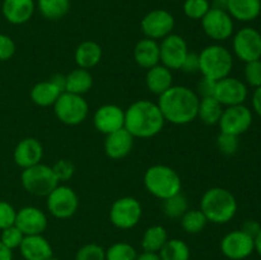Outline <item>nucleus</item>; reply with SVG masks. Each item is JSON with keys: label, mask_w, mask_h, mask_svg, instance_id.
I'll use <instances>...</instances> for the list:
<instances>
[{"label": "nucleus", "mask_w": 261, "mask_h": 260, "mask_svg": "<svg viewBox=\"0 0 261 260\" xmlns=\"http://www.w3.org/2000/svg\"><path fill=\"white\" fill-rule=\"evenodd\" d=\"M200 97L195 91L185 86H172L158 96L157 105L167 122L186 125L198 117Z\"/></svg>", "instance_id": "1"}, {"label": "nucleus", "mask_w": 261, "mask_h": 260, "mask_svg": "<svg viewBox=\"0 0 261 260\" xmlns=\"http://www.w3.org/2000/svg\"><path fill=\"white\" fill-rule=\"evenodd\" d=\"M165 117L157 102L149 99H138L125 110L124 127L134 138L149 139L162 132Z\"/></svg>", "instance_id": "2"}, {"label": "nucleus", "mask_w": 261, "mask_h": 260, "mask_svg": "<svg viewBox=\"0 0 261 260\" xmlns=\"http://www.w3.org/2000/svg\"><path fill=\"white\" fill-rule=\"evenodd\" d=\"M239 204L236 196L228 189L216 186L203 194L200 200V211L208 222L214 224H226L236 217Z\"/></svg>", "instance_id": "3"}, {"label": "nucleus", "mask_w": 261, "mask_h": 260, "mask_svg": "<svg viewBox=\"0 0 261 260\" xmlns=\"http://www.w3.org/2000/svg\"><path fill=\"white\" fill-rule=\"evenodd\" d=\"M143 183L150 195L162 201L181 193L182 189V181L177 171L167 165H153L147 168Z\"/></svg>", "instance_id": "4"}, {"label": "nucleus", "mask_w": 261, "mask_h": 260, "mask_svg": "<svg viewBox=\"0 0 261 260\" xmlns=\"http://www.w3.org/2000/svg\"><path fill=\"white\" fill-rule=\"evenodd\" d=\"M233 69V54L219 43H212L199 54V73L217 82L229 76Z\"/></svg>", "instance_id": "5"}, {"label": "nucleus", "mask_w": 261, "mask_h": 260, "mask_svg": "<svg viewBox=\"0 0 261 260\" xmlns=\"http://www.w3.org/2000/svg\"><path fill=\"white\" fill-rule=\"evenodd\" d=\"M20 183L28 194L35 196H47L59 185L53 168L43 163L24 168L20 175Z\"/></svg>", "instance_id": "6"}, {"label": "nucleus", "mask_w": 261, "mask_h": 260, "mask_svg": "<svg viewBox=\"0 0 261 260\" xmlns=\"http://www.w3.org/2000/svg\"><path fill=\"white\" fill-rule=\"evenodd\" d=\"M54 112L59 121L69 126L82 124L89 112L88 102L81 94L63 92L54 103Z\"/></svg>", "instance_id": "7"}, {"label": "nucleus", "mask_w": 261, "mask_h": 260, "mask_svg": "<svg viewBox=\"0 0 261 260\" xmlns=\"http://www.w3.org/2000/svg\"><path fill=\"white\" fill-rule=\"evenodd\" d=\"M143 216L142 204L133 196L116 199L110 208V221L119 229H132L140 222Z\"/></svg>", "instance_id": "8"}, {"label": "nucleus", "mask_w": 261, "mask_h": 260, "mask_svg": "<svg viewBox=\"0 0 261 260\" xmlns=\"http://www.w3.org/2000/svg\"><path fill=\"white\" fill-rule=\"evenodd\" d=\"M201 27L211 40L222 42L233 36L234 20L224 8L213 7L201 19Z\"/></svg>", "instance_id": "9"}, {"label": "nucleus", "mask_w": 261, "mask_h": 260, "mask_svg": "<svg viewBox=\"0 0 261 260\" xmlns=\"http://www.w3.org/2000/svg\"><path fill=\"white\" fill-rule=\"evenodd\" d=\"M232 53L245 64L261 59V33L256 28L244 27L232 36Z\"/></svg>", "instance_id": "10"}, {"label": "nucleus", "mask_w": 261, "mask_h": 260, "mask_svg": "<svg viewBox=\"0 0 261 260\" xmlns=\"http://www.w3.org/2000/svg\"><path fill=\"white\" fill-rule=\"evenodd\" d=\"M48 212L58 219H68L76 213L79 208V198L75 191L66 185L59 184L47 196Z\"/></svg>", "instance_id": "11"}, {"label": "nucleus", "mask_w": 261, "mask_h": 260, "mask_svg": "<svg viewBox=\"0 0 261 260\" xmlns=\"http://www.w3.org/2000/svg\"><path fill=\"white\" fill-rule=\"evenodd\" d=\"M252 120H254V115L250 107H247L245 103L236 105V106L224 107L218 125L221 133L240 137L251 127Z\"/></svg>", "instance_id": "12"}, {"label": "nucleus", "mask_w": 261, "mask_h": 260, "mask_svg": "<svg viewBox=\"0 0 261 260\" xmlns=\"http://www.w3.org/2000/svg\"><path fill=\"white\" fill-rule=\"evenodd\" d=\"M213 97L223 107L244 105L249 97V87L241 79L229 75L216 82Z\"/></svg>", "instance_id": "13"}, {"label": "nucleus", "mask_w": 261, "mask_h": 260, "mask_svg": "<svg viewBox=\"0 0 261 260\" xmlns=\"http://www.w3.org/2000/svg\"><path fill=\"white\" fill-rule=\"evenodd\" d=\"M140 28L147 38L155 41L163 40L172 33L175 28V18L166 9L150 10L143 17Z\"/></svg>", "instance_id": "14"}, {"label": "nucleus", "mask_w": 261, "mask_h": 260, "mask_svg": "<svg viewBox=\"0 0 261 260\" xmlns=\"http://www.w3.org/2000/svg\"><path fill=\"white\" fill-rule=\"evenodd\" d=\"M221 251L229 260H245L255 251V239L242 229H234L222 239Z\"/></svg>", "instance_id": "15"}, {"label": "nucleus", "mask_w": 261, "mask_h": 260, "mask_svg": "<svg viewBox=\"0 0 261 260\" xmlns=\"http://www.w3.org/2000/svg\"><path fill=\"white\" fill-rule=\"evenodd\" d=\"M189 54L188 43L185 38L180 35L171 33L167 37L161 40L160 43V58L161 64L167 66L171 70L181 69L186 55Z\"/></svg>", "instance_id": "16"}, {"label": "nucleus", "mask_w": 261, "mask_h": 260, "mask_svg": "<svg viewBox=\"0 0 261 260\" xmlns=\"http://www.w3.org/2000/svg\"><path fill=\"white\" fill-rule=\"evenodd\" d=\"M93 125L97 132L105 135L111 134V133L124 127L125 111L117 105H103L94 112Z\"/></svg>", "instance_id": "17"}, {"label": "nucleus", "mask_w": 261, "mask_h": 260, "mask_svg": "<svg viewBox=\"0 0 261 260\" xmlns=\"http://www.w3.org/2000/svg\"><path fill=\"white\" fill-rule=\"evenodd\" d=\"M15 226L23 232L24 236L42 235L47 228V216L37 206L27 205L17 211Z\"/></svg>", "instance_id": "18"}, {"label": "nucleus", "mask_w": 261, "mask_h": 260, "mask_svg": "<svg viewBox=\"0 0 261 260\" xmlns=\"http://www.w3.org/2000/svg\"><path fill=\"white\" fill-rule=\"evenodd\" d=\"M43 157V147L36 138H24L14 148L13 158L20 168H28L41 163Z\"/></svg>", "instance_id": "19"}, {"label": "nucleus", "mask_w": 261, "mask_h": 260, "mask_svg": "<svg viewBox=\"0 0 261 260\" xmlns=\"http://www.w3.org/2000/svg\"><path fill=\"white\" fill-rule=\"evenodd\" d=\"M135 138L125 127L106 135L105 153L111 160H122L132 152Z\"/></svg>", "instance_id": "20"}, {"label": "nucleus", "mask_w": 261, "mask_h": 260, "mask_svg": "<svg viewBox=\"0 0 261 260\" xmlns=\"http://www.w3.org/2000/svg\"><path fill=\"white\" fill-rule=\"evenodd\" d=\"M36 9L35 0H3V17L10 24H24L32 18Z\"/></svg>", "instance_id": "21"}, {"label": "nucleus", "mask_w": 261, "mask_h": 260, "mask_svg": "<svg viewBox=\"0 0 261 260\" xmlns=\"http://www.w3.org/2000/svg\"><path fill=\"white\" fill-rule=\"evenodd\" d=\"M19 251L24 260H48L54 256L53 246L42 235L24 236Z\"/></svg>", "instance_id": "22"}, {"label": "nucleus", "mask_w": 261, "mask_h": 260, "mask_svg": "<svg viewBox=\"0 0 261 260\" xmlns=\"http://www.w3.org/2000/svg\"><path fill=\"white\" fill-rule=\"evenodd\" d=\"M224 9L239 22H252L261 14V0H228Z\"/></svg>", "instance_id": "23"}, {"label": "nucleus", "mask_w": 261, "mask_h": 260, "mask_svg": "<svg viewBox=\"0 0 261 260\" xmlns=\"http://www.w3.org/2000/svg\"><path fill=\"white\" fill-rule=\"evenodd\" d=\"M145 86L150 93L161 96L173 86L172 70L168 69L167 66L162 65L161 63L153 68L148 69L147 75H145Z\"/></svg>", "instance_id": "24"}, {"label": "nucleus", "mask_w": 261, "mask_h": 260, "mask_svg": "<svg viewBox=\"0 0 261 260\" xmlns=\"http://www.w3.org/2000/svg\"><path fill=\"white\" fill-rule=\"evenodd\" d=\"M134 60L140 68L150 69L161 63L160 43L152 38H143L138 41L134 47Z\"/></svg>", "instance_id": "25"}, {"label": "nucleus", "mask_w": 261, "mask_h": 260, "mask_svg": "<svg viewBox=\"0 0 261 260\" xmlns=\"http://www.w3.org/2000/svg\"><path fill=\"white\" fill-rule=\"evenodd\" d=\"M102 59V47L96 41H83L78 45L74 53V60L78 68L89 69L98 65Z\"/></svg>", "instance_id": "26"}, {"label": "nucleus", "mask_w": 261, "mask_h": 260, "mask_svg": "<svg viewBox=\"0 0 261 260\" xmlns=\"http://www.w3.org/2000/svg\"><path fill=\"white\" fill-rule=\"evenodd\" d=\"M63 93L60 88L51 79L36 83L30 92V97L35 105L40 107L54 106L59 96Z\"/></svg>", "instance_id": "27"}, {"label": "nucleus", "mask_w": 261, "mask_h": 260, "mask_svg": "<svg viewBox=\"0 0 261 260\" xmlns=\"http://www.w3.org/2000/svg\"><path fill=\"white\" fill-rule=\"evenodd\" d=\"M93 86V76L87 69H73L68 75H65V91L74 94H86L91 91Z\"/></svg>", "instance_id": "28"}, {"label": "nucleus", "mask_w": 261, "mask_h": 260, "mask_svg": "<svg viewBox=\"0 0 261 260\" xmlns=\"http://www.w3.org/2000/svg\"><path fill=\"white\" fill-rule=\"evenodd\" d=\"M168 240V233L166 228L160 224H154L145 229L142 237L143 251L160 252Z\"/></svg>", "instance_id": "29"}, {"label": "nucleus", "mask_w": 261, "mask_h": 260, "mask_svg": "<svg viewBox=\"0 0 261 260\" xmlns=\"http://www.w3.org/2000/svg\"><path fill=\"white\" fill-rule=\"evenodd\" d=\"M224 107L214 97H203L199 101L198 117L206 125H218Z\"/></svg>", "instance_id": "30"}, {"label": "nucleus", "mask_w": 261, "mask_h": 260, "mask_svg": "<svg viewBox=\"0 0 261 260\" xmlns=\"http://www.w3.org/2000/svg\"><path fill=\"white\" fill-rule=\"evenodd\" d=\"M38 12L48 20H59L70 9V0H37Z\"/></svg>", "instance_id": "31"}, {"label": "nucleus", "mask_w": 261, "mask_h": 260, "mask_svg": "<svg viewBox=\"0 0 261 260\" xmlns=\"http://www.w3.org/2000/svg\"><path fill=\"white\" fill-rule=\"evenodd\" d=\"M162 260H190V247L184 240L168 239L158 252Z\"/></svg>", "instance_id": "32"}, {"label": "nucleus", "mask_w": 261, "mask_h": 260, "mask_svg": "<svg viewBox=\"0 0 261 260\" xmlns=\"http://www.w3.org/2000/svg\"><path fill=\"white\" fill-rule=\"evenodd\" d=\"M180 219L184 231L190 235L200 233L208 223V219L200 209H188Z\"/></svg>", "instance_id": "33"}, {"label": "nucleus", "mask_w": 261, "mask_h": 260, "mask_svg": "<svg viewBox=\"0 0 261 260\" xmlns=\"http://www.w3.org/2000/svg\"><path fill=\"white\" fill-rule=\"evenodd\" d=\"M162 209L167 218H181L182 214L189 209L188 198L182 193L176 194V195L163 200Z\"/></svg>", "instance_id": "34"}, {"label": "nucleus", "mask_w": 261, "mask_h": 260, "mask_svg": "<svg viewBox=\"0 0 261 260\" xmlns=\"http://www.w3.org/2000/svg\"><path fill=\"white\" fill-rule=\"evenodd\" d=\"M138 252L127 242H115L106 250V260H137Z\"/></svg>", "instance_id": "35"}, {"label": "nucleus", "mask_w": 261, "mask_h": 260, "mask_svg": "<svg viewBox=\"0 0 261 260\" xmlns=\"http://www.w3.org/2000/svg\"><path fill=\"white\" fill-rule=\"evenodd\" d=\"M209 0H185L182 5L184 13L188 18L194 20H201L211 9Z\"/></svg>", "instance_id": "36"}, {"label": "nucleus", "mask_w": 261, "mask_h": 260, "mask_svg": "<svg viewBox=\"0 0 261 260\" xmlns=\"http://www.w3.org/2000/svg\"><path fill=\"white\" fill-rule=\"evenodd\" d=\"M244 79L247 87L254 89L261 87V59L245 64Z\"/></svg>", "instance_id": "37"}, {"label": "nucleus", "mask_w": 261, "mask_h": 260, "mask_svg": "<svg viewBox=\"0 0 261 260\" xmlns=\"http://www.w3.org/2000/svg\"><path fill=\"white\" fill-rule=\"evenodd\" d=\"M75 260H106V250L94 242L83 245L76 251Z\"/></svg>", "instance_id": "38"}, {"label": "nucleus", "mask_w": 261, "mask_h": 260, "mask_svg": "<svg viewBox=\"0 0 261 260\" xmlns=\"http://www.w3.org/2000/svg\"><path fill=\"white\" fill-rule=\"evenodd\" d=\"M240 140L239 137L226 133H219L217 137V148L224 155H232L239 150Z\"/></svg>", "instance_id": "39"}, {"label": "nucleus", "mask_w": 261, "mask_h": 260, "mask_svg": "<svg viewBox=\"0 0 261 260\" xmlns=\"http://www.w3.org/2000/svg\"><path fill=\"white\" fill-rule=\"evenodd\" d=\"M23 239H24V235H23V232L15 224L14 226L8 227V228L2 229V235H0V241L5 246L9 247L10 250L19 249Z\"/></svg>", "instance_id": "40"}, {"label": "nucleus", "mask_w": 261, "mask_h": 260, "mask_svg": "<svg viewBox=\"0 0 261 260\" xmlns=\"http://www.w3.org/2000/svg\"><path fill=\"white\" fill-rule=\"evenodd\" d=\"M51 168H53L59 183L69 181L74 176V172H75V166L69 160H59Z\"/></svg>", "instance_id": "41"}, {"label": "nucleus", "mask_w": 261, "mask_h": 260, "mask_svg": "<svg viewBox=\"0 0 261 260\" xmlns=\"http://www.w3.org/2000/svg\"><path fill=\"white\" fill-rule=\"evenodd\" d=\"M15 217H17V211L14 206L8 201L0 200V231L14 226Z\"/></svg>", "instance_id": "42"}, {"label": "nucleus", "mask_w": 261, "mask_h": 260, "mask_svg": "<svg viewBox=\"0 0 261 260\" xmlns=\"http://www.w3.org/2000/svg\"><path fill=\"white\" fill-rule=\"evenodd\" d=\"M15 54V42L10 36L0 33V61H7Z\"/></svg>", "instance_id": "43"}, {"label": "nucleus", "mask_w": 261, "mask_h": 260, "mask_svg": "<svg viewBox=\"0 0 261 260\" xmlns=\"http://www.w3.org/2000/svg\"><path fill=\"white\" fill-rule=\"evenodd\" d=\"M181 70L189 74L199 73V54L189 51L182 65H181Z\"/></svg>", "instance_id": "44"}, {"label": "nucleus", "mask_w": 261, "mask_h": 260, "mask_svg": "<svg viewBox=\"0 0 261 260\" xmlns=\"http://www.w3.org/2000/svg\"><path fill=\"white\" fill-rule=\"evenodd\" d=\"M214 87H216V82L203 76V79L198 83V92L196 93L200 98H203V97H213Z\"/></svg>", "instance_id": "45"}, {"label": "nucleus", "mask_w": 261, "mask_h": 260, "mask_svg": "<svg viewBox=\"0 0 261 260\" xmlns=\"http://www.w3.org/2000/svg\"><path fill=\"white\" fill-rule=\"evenodd\" d=\"M240 229H242L245 233L250 235V236L255 239V237L257 236V233L260 232L261 224L257 221H255V219H246V221L242 223L241 228Z\"/></svg>", "instance_id": "46"}, {"label": "nucleus", "mask_w": 261, "mask_h": 260, "mask_svg": "<svg viewBox=\"0 0 261 260\" xmlns=\"http://www.w3.org/2000/svg\"><path fill=\"white\" fill-rule=\"evenodd\" d=\"M251 105L255 114H256L259 117H261V87L254 89V93H252V98H251Z\"/></svg>", "instance_id": "47"}, {"label": "nucleus", "mask_w": 261, "mask_h": 260, "mask_svg": "<svg viewBox=\"0 0 261 260\" xmlns=\"http://www.w3.org/2000/svg\"><path fill=\"white\" fill-rule=\"evenodd\" d=\"M0 260H13V250L0 241Z\"/></svg>", "instance_id": "48"}, {"label": "nucleus", "mask_w": 261, "mask_h": 260, "mask_svg": "<svg viewBox=\"0 0 261 260\" xmlns=\"http://www.w3.org/2000/svg\"><path fill=\"white\" fill-rule=\"evenodd\" d=\"M137 260H162V259H161L160 254H157V252L143 251L142 254H138Z\"/></svg>", "instance_id": "49"}, {"label": "nucleus", "mask_w": 261, "mask_h": 260, "mask_svg": "<svg viewBox=\"0 0 261 260\" xmlns=\"http://www.w3.org/2000/svg\"><path fill=\"white\" fill-rule=\"evenodd\" d=\"M51 81H53L61 91H65V75H63V74H55L54 76H51Z\"/></svg>", "instance_id": "50"}, {"label": "nucleus", "mask_w": 261, "mask_h": 260, "mask_svg": "<svg viewBox=\"0 0 261 260\" xmlns=\"http://www.w3.org/2000/svg\"><path fill=\"white\" fill-rule=\"evenodd\" d=\"M255 251L259 254V256L261 257V229L260 232L257 233V236L255 237Z\"/></svg>", "instance_id": "51"}, {"label": "nucleus", "mask_w": 261, "mask_h": 260, "mask_svg": "<svg viewBox=\"0 0 261 260\" xmlns=\"http://www.w3.org/2000/svg\"><path fill=\"white\" fill-rule=\"evenodd\" d=\"M217 3H218V7H222V8H224V5H226V3L228 2V0H216Z\"/></svg>", "instance_id": "52"}, {"label": "nucleus", "mask_w": 261, "mask_h": 260, "mask_svg": "<svg viewBox=\"0 0 261 260\" xmlns=\"http://www.w3.org/2000/svg\"><path fill=\"white\" fill-rule=\"evenodd\" d=\"M48 260H59V259H56V257H50V259H48Z\"/></svg>", "instance_id": "53"}]
</instances>
